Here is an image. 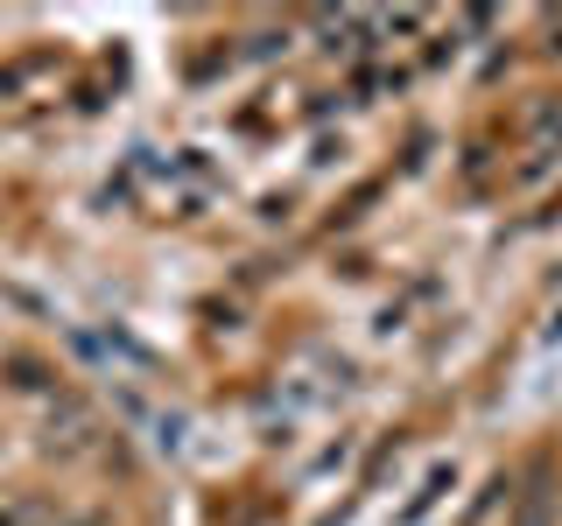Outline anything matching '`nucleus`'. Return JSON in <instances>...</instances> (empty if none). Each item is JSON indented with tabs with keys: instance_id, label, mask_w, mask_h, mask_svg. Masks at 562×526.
Listing matches in <instances>:
<instances>
[{
	"instance_id": "nucleus-1",
	"label": "nucleus",
	"mask_w": 562,
	"mask_h": 526,
	"mask_svg": "<svg viewBox=\"0 0 562 526\" xmlns=\"http://www.w3.org/2000/svg\"><path fill=\"white\" fill-rule=\"evenodd\" d=\"M514 526H555V491H549V470H535V478H527Z\"/></svg>"
}]
</instances>
